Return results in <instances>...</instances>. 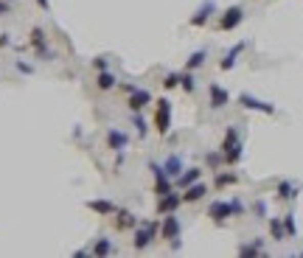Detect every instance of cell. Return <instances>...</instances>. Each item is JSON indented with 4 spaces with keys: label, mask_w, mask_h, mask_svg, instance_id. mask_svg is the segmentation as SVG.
Returning a JSON list of instances; mask_svg holds the SVG:
<instances>
[{
    "label": "cell",
    "mask_w": 303,
    "mask_h": 258,
    "mask_svg": "<svg viewBox=\"0 0 303 258\" xmlns=\"http://www.w3.org/2000/svg\"><path fill=\"white\" fill-rule=\"evenodd\" d=\"M284 230H287V236H298V227H295V219L292 216H284Z\"/></svg>",
    "instance_id": "31"
},
{
    "label": "cell",
    "mask_w": 303,
    "mask_h": 258,
    "mask_svg": "<svg viewBox=\"0 0 303 258\" xmlns=\"http://www.w3.org/2000/svg\"><path fill=\"white\" fill-rule=\"evenodd\" d=\"M93 65H96V70H107V59H104V56H98Z\"/></svg>",
    "instance_id": "36"
},
{
    "label": "cell",
    "mask_w": 303,
    "mask_h": 258,
    "mask_svg": "<svg viewBox=\"0 0 303 258\" xmlns=\"http://www.w3.org/2000/svg\"><path fill=\"white\" fill-rule=\"evenodd\" d=\"M115 227L118 230H127V227H135L138 225V219H135V213H129V211H115Z\"/></svg>",
    "instance_id": "18"
},
{
    "label": "cell",
    "mask_w": 303,
    "mask_h": 258,
    "mask_svg": "<svg viewBox=\"0 0 303 258\" xmlns=\"http://www.w3.org/2000/svg\"><path fill=\"white\" fill-rule=\"evenodd\" d=\"M236 143H239V132H236V127H228V132H225V141H222V152L233 149Z\"/></svg>",
    "instance_id": "24"
},
{
    "label": "cell",
    "mask_w": 303,
    "mask_h": 258,
    "mask_svg": "<svg viewBox=\"0 0 303 258\" xmlns=\"http://www.w3.org/2000/svg\"><path fill=\"white\" fill-rule=\"evenodd\" d=\"M230 208H233V216H241V213H245V202H241L239 196H233V200H230Z\"/></svg>",
    "instance_id": "32"
},
{
    "label": "cell",
    "mask_w": 303,
    "mask_h": 258,
    "mask_svg": "<svg viewBox=\"0 0 303 258\" xmlns=\"http://www.w3.org/2000/svg\"><path fill=\"white\" fill-rule=\"evenodd\" d=\"M180 87L186 90V93H194V87H197V79L191 76V70H186V73H180Z\"/></svg>",
    "instance_id": "25"
},
{
    "label": "cell",
    "mask_w": 303,
    "mask_h": 258,
    "mask_svg": "<svg viewBox=\"0 0 303 258\" xmlns=\"http://www.w3.org/2000/svg\"><path fill=\"white\" fill-rule=\"evenodd\" d=\"M160 230H163V239H169V242H174V247L180 242V219H177V213H166L163 216V225H160Z\"/></svg>",
    "instance_id": "4"
},
{
    "label": "cell",
    "mask_w": 303,
    "mask_h": 258,
    "mask_svg": "<svg viewBox=\"0 0 303 258\" xmlns=\"http://www.w3.org/2000/svg\"><path fill=\"white\" fill-rule=\"evenodd\" d=\"M87 208H90V211H96V213H101V216H112V213L118 211L110 200H90V202H87Z\"/></svg>",
    "instance_id": "15"
},
{
    "label": "cell",
    "mask_w": 303,
    "mask_h": 258,
    "mask_svg": "<svg viewBox=\"0 0 303 258\" xmlns=\"http://www.w3.org/2000/svg\"><path fill=\"white\" fill-rule=\"evenodd\" d=\"M96 85H98V90H112L118 85V79L110 73V70H98V76H96Z\"/></svg>",
    "instance_id": "19"
},
{
    "label": "cell",
    "mask_w": 303,
    "mask_h": 258,
    "mask_svg": "<svg viewBox=\"0 0 303 258\" xmlns=\"http://www.w3.org/2000/svg\"><path fill=\"white\" fill-rule=\"evenodd\" d=\"M160 225L157 222H138V230H135V250H146L149 244L154 242V236H157Z\"/></svg>",
    "instance_id": "1"
},
{
    "label": "cell",
    "mask_w": 303,
    "mask_h": 258,
    "mask_svg": "<svg viewBox=\"0 0 303 258\" xmlns=\"http://www.w3.org/2000/svg\"><path fill=\"white\" fill-rule=\"evenodd\" d=\"M205 194H208V185L197 180V183L186 185V194H183V202H199V200H205Z\"/></svg>",
    "instance_id": "12"
},
{
    "label": "cell",
    "mask_w": 303,
    "mask_h": 258,
    "mask_svg": "<svg viewBox=\"0 0 303 258\" xmlns=\"http://www.w3.org/2000/svg\"><path fill=\"white\" fill-rule=\"evenodd\" d=\"M208 216H211L216 225H222L228 216H233V208H230V202H222V200H216V202H211V208H208Z\"/></svg>",
    "instance_id": "9"
},
{
    "label": "cell",
    "mask_w": 303,
    "mask_h": 258,
    "mask_svg": "<svg viewBox=\"0 0 303 258\" xmlns=\"http://www.w3.org/2000/svg\"><path fill=\"white\" fill-rule=\"evenodd\" d=\"M270 233L275 242H284L287 239V230H284V219H270Z\"/></svg>",
    "instance_id": "21"
},
{
    "label": "cell",
    "mask_w": 303,
    "mask_h": 258,
    "mask_svg": "<svg viewBox=\"0 0 303 258\" xmlns=\"http://www.w3.org/2000/svg\"><path fill=\"white\" fill-rule=\"evenodd\" d=\"M208 93H211V107H216V110H222V107H228L230 95H228V90H225L222 85H216V82H213V85L208 87Z\"/></svg>",
    "instance_id": "11"
},
{
    "label": "cell",
    "mask_w": 303,
    "mask_h": 258,
    "mask_svg": "<svg viewBox=\"0 0 303 258\" xmlns=\"http://www.w3.org/2000/svg\"><path fill=\"white\" fill-rule=\"evenodd\" d=\"M298 196V188L292 183H278V200H295Z\"/></svg>",
    "instance_id": "22"
},
{
    "label": "cell",
    "mask_w": 303,
    "mask_h": 258,
    "mask_svg": "<svg viewBox=\"0 0 303 258\" xmlns=\"http://www.w3.org/2000/svg\"><path fill=\"white\" fill-rule=\"evenodd\" d=\"M241 255H258L261 253V239H255V244H245V247H239Z\"/></svg>",
    "instance_id": "29"
},
{
    "label": "cell",
    "mask_w": 303,
    "mask_h": 258,
    "mask_svg": "<svg viewBox=\"0 0 303 258\" xmlns=\"http://www.w3.org/2000/svg\"><path fill=\"white\" fill-rule=\"evenodd\" d=\"M199 177H202V169H197V166H194V169H183V171H180V177H177L174 183L180 185V188H186V185L197 183Z\"/></svg>",
    "instance_id": "14"
},
{
    "label": "cell",
    "mask_w": 303,
    "mask_h": 258,
    "mask_svg": "<svg viewBox=\"0 0 303 258\" xmlns=\"http://www.w3.org/2000/svg\"><path fill=\"white\" fill-rule=\"evenodd\" d=\"M149 169H152V174H154V194H157V196L169 194V191H171V177L163 171V166L152 163Z\"/></svg>",
    "instance_id": "6"
},
{
    "label": "cell",
    "mask_w": 303,
    "mask_h": 258,
    "mask_svg": "<svg viewBox=\"0 0 303 258\" xmlns=\"http://www.w3.org/2000/svg\"><path fill=\"white\" fill-rule=\"evenodd\" d=\"M241 20H245V9H241V6H230V9L219 17V28H222V31H233Z\"/></svg>",
    "instance_id": "3"
},
{
    "label": "cell",
    "mask_w": 303,
    "mask_h": 258,
    "mask_svg": "<svg viewBox=\"0 0 303 258\" xmlns=\"http://www.w3.org/2000/svg\"><path fill=\"white\" fill-rule=\"evenodd\" d=\"M127 104H129V110H132V112H140L144 107H149V104H152V93H149V90H140V87H135L132 93H129Z\"/></svg>",
    "instance_id": "8"
},
{
    "label": "cell",
    "mask_w": 303,
    "mask_h": 258,
    "mask_svg": "<svg viewBox=\"0 0 303 258\" xmlns=\"http://www.w3.org/2000/svg\"><path fill=\"white\" fill-rule=\"evenodd\" d=\"M163 171L169 174L171 180H177V177H180V171H183V160L177 157V154H171V157H166V163H163Z\"/></svg>",
    "instance_id": "17"
},
{
    "label": "cell",
    "mask_w": 303,
    "mask_h": 258,
    "mask_svg": "<svg viewBox=\"0 0 303 258\" xmlns=\"http://www.w3.org/2000/svg\"><path fill=\"white\" fill-rule=\"evenodd\" d=\"M31 48L39 53V56H48V39H45V31L43 28H31V37H28Z\"/></svg>",
    "instance_id": "13"
},
{
    "label": "cell",
    "mask_w": 303,
    "mask_h": 258,
    "mask_svg": "<svg viewBox=\"0 0 303 258\" xmlns=\"http://www.w3.org/2000/svg\"><path fill=\"white\" fill-rule=\"evenodd\" d=\"M205 59H208L205 51L191 53V56H188V62H186V70H197V68H202V65H205Z\"/></svg>",
    "instance_id": "23"
},
{
    "label": "cell",
    "mask_w": 303,
    "mask_h": 258,
    "mask_svg": "<svg viewBox=\"0 0 303 258\" xmlns=\"http://www.w3.org/2000/svg\"><path fill=\"white\" fill-rule=\"evenodd\" d=\"M253 211H255V216H264V213H267V205H264V202L258 200V202H255V205H253Z\"/></svg>",
    "instance_id": "35"
},
{
    "label": "cell",
    "mask_w": 303,
    "mask_h": 258,
    "mask_svg": "<svg viewBox=\"0 0 303 258\" xmlns=\"http://www.w3.org/2000/svg\"><path fill=\"white\" fill-rule=\"evenodd\" d=\"M239 104L247 107V110L267 112V115H272V112H275V104H270V101H261V98H255V95H250V93H241V95H239Z\"/></svg>",
    "instance_id": "7"
},
{
    "label": "cell",
    "mask_w": 303,
    "mask_h": 258,
    "mask_svg": "<svg viewBox=\"0 0 303 258\" xmlns=\"http://www.w3.org/2000/svg\"><path fill=\"white\" fill-rule=\"evenodd\" d=\"M37 6H39V9H45V11H48V9H51V0H37Z\"/></svg>",
    "instance_id": "37"
},
{
    "label": "cell",
    "mask_w": 303,
    "mask_h": 258,
    "mask_svg": "<svg viewBox=\"0 0 303 258\" xmlns=\"http://www.w3.org/2000/svg\"><path fill=\"white\" fill-rule=\"evenodd\" d=\"M163 87H166V90L180 87V73H166V76H163Z\"/></svg>",
    "instance_id": "28"
},
{
    "label": "cell",
    "mask_w": 303,
    "mask_h": 258,
    "mask_svg": "<svg viewBox=\"0 0 303 258\" xmlns=\"http://www.w3.org/2000/svg\"><path fill=\"white\" fill-rule=\"evenodd\" d=\"M211 11H213V3H205V6H202V9L197 11V14H194L191 17V26H205V23H208V17H211Z\"/></svg>",
    "instance_id": "20"
},
{
    "label": "cell",
    "mask_w": 303,
    "mask_h": 258,
    "mask_svg": "<svg viewBox=\"0 0 303 258\" xmlns=\"http://www.w3.org/2000/svg\"><path fill=\"white\" fill-rule=\"evenodd\" d=\"M183 205V194H177V191H169V194L160 196L157 202V213L166 216V213H177V208Z\"/></svg>",
    "instance_id": "5"
},
{
    "label": "cell",
    "mask_w": 303,
    "mask_h": 258,
    "mask_svg": "<svg viewBox=\"0 0 303 258\" xmlns=\"http://www.w3.org/2000/svg\"><path fill=\"white\" fill-rule=\"evenodd\" d=\"M241 51H245V43L233 45L228 53H225V59H222V62H219V68H222V70H230V68L236 65V59H239V53H241Z\"/></svg>",
    "instance_id": "16"
},
{
    "label": "cell",
    "mask_w": 303,
    "mask_h": 258,
    "mask_svg": "<svg viewBox=\"0 0 303 258\" xmlns=\"http://www.w3.org/2000/svg\"><path fill=\"white\" fill-rule=\"evenodd\" d=\"M135 127H138V135H140V137L146 135V121H144L140 115H135Z\"/></svg>",
    "instance_id": "33"
},
{
    "label": "cell",
    "mask_w": 303,
    "mask_h": 258,
    "mask_svg": "<svg viewBox=\"0 0 303 258\" xmlns=\"http://www.w3.org/2000/svg\"><path fill=\"white\" fill-rule=\"evenodd\" d=\"M236 174H216V180H213V183H216V188H225V185H233L236 183Z\"/></svg>",
    "instance_id": "27"
},
{
    "label": "cell",
    "mask_w": 303,
    "mask_h": 258,
    "mask_svg": "<svg viewBox=\"0 0 303 258\" xmlns=\"http://www.w3.org/2000/svg\"><path fill=\"white\" fill-rule=\"evenodd\" d=\"M107 146H110L112 152H124V149L129 146V135L121 129H110L107 132Z\"/></svg>",
    "instance_id": "10"
},
{
    "label": "cell",
    "mask_w": 303,
    "mask_h": 258,
    "mask_svg": "<svg viewBox=\"0 0 303 258\" xmlns=\"http://www.w3.org/2000/svg\"><path fill=\"white\" fill-rule=\"evenodd\" d=\"M239 157H241V141L236 143L233 149H228V152H225V163L233 166V163H239Z\"/></svg>",
    "instance_id": "26"
},
{
    "label": "cell",
    "mask_w": 303,
    "mask_h": 258,
    "mask_svg": "<svg viewBox=\"0 0 303 258\" xmlns=\"http://www.w3.org/2000/svg\"><path fill=\"white\" fill-rule=\"evenodd\" d=\"M93 253H96V255H107V253H112V244L107 242V239H98L96 247H93Z\"/></svg>",
    "instance_id": "30"
},
{
    "label": "cell",
    "mask_w": 303,
    "mask_h": 258,
    "mask_svg": "<svg viewBox=\"0 0 303 258\" xmlns=\"http://www.w3.org/2000/svg\"><path fill=\"white\" fill-rule=\"evenodd\" d=\"M222 160H225L222 154H213V152L208 154V166H219V163H222Z\"/></svg>",
    "instance_id": "34"
},
{
    "label": "cell",
    "mask_w": 303,
    "mask_h": 258,
    "mask_svg": "<svg viewBox=\"0 0 303 258\" xmlns=\"http://www.w3.org/2000/svg\"><path fill=\"white\" fill-rule=\"evenodd\" d=\"M154 124H157V132L160 135H166L171 127V104L169 98H160L157 101V110H154Z\"/></svg>",
    "instance_id": "2"
}]
</instances>
